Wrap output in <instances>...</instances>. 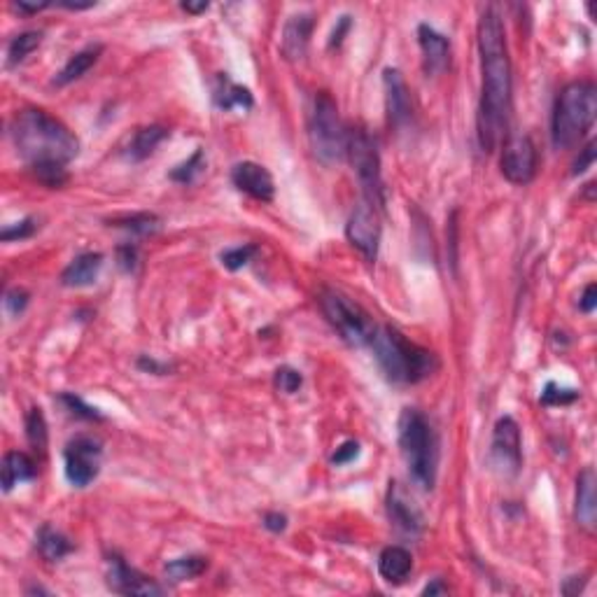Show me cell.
Segmentation results:
<instances>
[{
	"mask_svg": "<svg viewBox=\"0 0 597 597\" xmlns=\"http://www.w3.org/2000/svg\"><path fill=\"white\" fill-rule=\"evenodd\" d=\"M593 161H595V141H588V145L584 149H579V157L574 161L572 173L574 175H584L593 166Z\"/></svg>",
	"mask_w": 597,
	"mask_h": 597,
	"instance_id": "obj_39",
	"label": "cell"
},
{
	"mask_svg": "<svg viewBox=\"0 0 597 597\" xmlns=\"http://www.w3.org/2000/svg\"><path fill=\"white\" fill-rule=\"evenodd\" d=\"M103 269V254L85 253L70 262L61 273V283L66 287H89L99 280V273Z\"/></svg>",
	"mask_w": 597,
	"mask_h": 597,
	"instance_id": "obj_20",
	"label": "cell"
},
{
	"mask_svg": "<svg viewBox=\"0 0 597 597\" xmlns=\"http://www.w3.org/2000/svg\"><path fill=\"white\" fill-rule=\"evenodd\" d=\"M383 86H385V105H388V119L394 129H401L411 122L413 103L408 86L397 69H385L383 73Z\"/></svg>",
	"mask_w": 597,
	"mask_h": 597,
	"instance_id": "obj_14",
	"label": "cell"
},
{
	"mask_svg": "<svg viewBox=\"0 0 597 597\" xmlns=\"http://www.w3.org/2000/svg\"><path fill=\"white\" fill-rule=\"evenodd\" d=\"M112 227L126 229V231L138 236H149L159 231L161 220L157 215H152V213H136V215H126L119 217V220H112Z\"/></svg>",
	"mask_w": 597,
	"mask_h": 597,
	"instance_id": "obj_29",
	"label": "cell"
},
{
	"mask_svg": "<svg viewBox=\"0 0 597 597\" xmlns=\"http://www.w3.org/2000/svg\"><path fill=\"white\" fill-rule=\"evenodd\" d=\"M577 399H579L577 390L561 388L555 383H546V388L542 392V404H546V407H565V404H572Z\"/></svg>",
	"mask_w": 597,
	"mask_h": 597,
	"instance_id": "obj_33",
	"label": "cell"
},
{
	"mask_svg": "<svg viewBox=\"0 0 597 597\" xmlns=\"http://www.w3.org/2000/svg\"><path fill=\"white\" fill-rule=\"evenodd\" d=\"M418 43L423 50V61H425L427 75H439L448 69L450 63V43L444 33L432 28L430 24L418 26Z\"/></svg>",
	"mask_w": 597,
	"mask_h": 597,
	"instance_id": "obj_16",
	"label": "cell"
},
{
	"mask_svg": "<svg viewBox=\"0 0 597 597\" xmlns=\"http://www.w3.org/2000/svg\"><path fill=\"white\" fill-rule=\"evenodd\" d=\"M597 117V89L593 82H569L555 101L551 136L558 149L577 148Z\"/></svg>",
	"mask_w": 597,
	"mask_h": 597,
	"instance_id": "obj_4",
	"label": "cell"
},
{
	"mask_svg": "<svg viewBox=\"0 0 597 597\" xmlns=\"http://www.w3.org/2000/svg\"><path fill=\"white\" fill-rule=\"evenodd\" d=\"M254 254H257V246H238L224 250V253L220 254V259H222L224 269H229V271H238V269H243V266H247L253 262Z\"/></svg>",
	"mask_w": 597,
	"mask_h": 597,
	"instance_id": "obj_32",
	"label": "cell"
},
{
	"mask_svg": "<svg viewBox=\"0 0 597 597\" xmlns=\"http://www.w3.org/2000/svg\"><path fill=\"white\" fill-rule=\"evenodd\" d=\"M44 7H50V3H26V0H19L17 10L24 14H37L43 12Z\"/></svg>",
	"mask_w": 597,
	"mask_h": 597,
	"instance_id": "obj_45",
	"label": "cell"
},
{
	"mask_svg": "<svg viewBox=\"0 0 597 597\" xmlns=\"http://www.w3.org/2000/svg\"><path fill=\"white\" fill-rule=\"evenodd\" d=\"M313 14H294L290 21L285 24L283 31V54L290 61H299L303 59L311 44V36H313Z\"/></svg>",
	"mask_w": 597,
	"mask_h": 597,
	"instance_id": "obj_18",
	"label": "cell"
},
{
	"mask_svg": "<svg viewBox=\"0 0 597 597\" xmlns=\"http://www.w3.org/2000/svg\"><path fill=\"white\" fill-rule=\"evenodd\" d=\"M536 173V148L529 136L506 138L502 149V175L513 185H528Z\"/></svg>",
	"mask_w": 597,
	"mask_h": 597,
	"instance_id": "obj_12",
	"label": "cell"
},
{
	"mask_svg": "<svg viewBox=\"0 0 597 597\" xmlns=\"http://www.w3.org/2000/svg\"><path fill=\"white\" fill-rule=\"evenodd\" d=\"M215 105L217 108H222V110H234V108H240V110H250L254 105L253 93L247 92L246 86L236 85L227 77V75H217V85H215Z\"/></svg>",
	"mask_w": 597,
	"mask_h": 597,
	"instance_id": "obj_24",
	"label": "cell"
},
{
	"mask_svg": "<svg viewBox=\"0 0 597 597\" xmlns=\"http://www.w3.org/2000/svg\"><path fill=\"white\" fill-rule=\"evenodd\" d=\"M40 43H43V33L40 31H26L14 36L7 44V63L17 66V63L26 61L40 47Z\"/></svg>",
	"mask_w": 597,
	"mask_h": 597,
	"instance_id": "obj_28",
	"label": "cell"
},
{
	"mask_svg": "<svg viewBox=\"0 0 597 597\" xmlns=\"http://www.w3.org/2000/svg\"><path fill=\"white\" fill-rule=\"evenodd\" d=\"M390 495H388V516L392 520V525L404 535H420L423 529V516L420 512L413 506V502H408L407 495L401 493L397 483H390Z\"/></svg>",
	"mask_w": 597,
	"mask_h": 597,
	"instance_id": "obj_17",
	"label": "cell"
},
{
	"mask_svg": "<svg viewBox=\"0 0 597 597\" xmlns=\"http://www.w3.org/2000/svg\"><path fill=\"white\" fill-rule=\"evenodd\" d=\"M308 142L315 159L325 166H336L345 157V129L341 124L339 105L327 92L313 99V110L308 119Z\"/></svg>",
	"mask_w": 597,
	"mask_h": 597,
	"instance_id": "obj_6",
	"label": "cell"
},
{
	"mask_svg": "<svg viewBox=\"0 0 597 597\" xmlns=\"http://www.w3.org/2000/svg\"><path fill=\"white\" fill-rule=\"evenodd\" d=\"M26 306H28V292L19 290V287H12V290H7L5 294V311L12 318H17V315H21L26 311Z\"/></svg>",
	"mask_w": 597,
	"mask_h": 597,
	"instance_id": "obj_37",
	"label": "cell"
},
{
	"mask_svg": "<svg viewBox=\"0 0 597 597\" xmlns=\"http://www.w3.org/2000/svg\"><path fill=\"white\" fill-rule=\"evenodd\" d=\"M348 28H351V17H341L339 28H334V36H332V40H329V47H339V44L343 43Z\"/></svg>",
	"mask_w": 597,
	"mask_h": 597,
	"instance_id": "obj_44",
	"label": "cell"
},
{
	"mask_svg": "<svg viewBox=\"0 0 597 597\" xmlns=\"http://www.w3.org/2000/svg\"><path fill=\"white\" fill-rule=\"evenodd\" d=\"M413 569V555L404 546L383 548L378 555V572L388 584H404Z\"/></svg>",
	"mask_w": 597,
	"mask_h": 597,
	"instance_id": "obj_21",
	"label": "cell"
},
{
	"mask_svg": "<svg viewBox=\"0 0 597 597\" xmlns=\"http://www.w3.org/2000/svg\"><path fill=\"white\" fill-rule=\"evenodd\" d=\"M595 472L585 467L577 479V523L585 532H595L597 523V495H595Z\"/></svg>",
	"mask_w": 597,
	"mask_h": 597,
	"instance_id": "obj_19",
	"label": "cell"
},
{
	"mask_svg": "<svg viewBox=\"0 0 597 597\" xmlns=\"http://www.w3.org/2000/svg\"><path fill=\"white\" fill-rule=\"evenodd\" d=\"M358 457H359L358 441H345V444H341L339 448H336V453L332 456V464L343 467V464H351V462H355Z\"/></svg>",
	"mask_w": 597,
	"mask_h": 597,
	"instance_id": "obj_38",
	"label": "cell"
},
{
	"mask_svg": "<svg viewBox=\"0 0 597 597\" xmlns=\"http://www.w3.org/2000/svg\"><path fill=\"white\" fill-rule=\"evenodd\" d=\"M138 367H141L142 371H149V374H168V371H171L168 364H161L152 358H141L138 359Z\"/></svg>",
	"mask_w": 597,
	"mask_h": 597,
	"instance_id": "obj_43",
	"label": "cell"
},
{
	"mask_svg": "<svg viewBox=\"0 0 597 597\" xmlns=\"http://www.w3.org/2000/svg\"><path fill=\"white\" fill-rule=\"evenodd\" d=\"M36 229H37L36 220H33V217H26V220H21V222L10 224V227L3 229V234H0V238L5 240V243H12V240L31 238V236L36 234Z\"/></svg>",
	"mask_w": 597,
	"mask_h": 597,
	"instance_id": "obj_35",
	"label": "cell"
},
{
	"mask_svg": "<svg viewBox=\"0 0 597 597\" xmlns=\"http://www.w3.org/2000/svg\"><path fill=\"white\" fill-rule=\"evenodd\" d=\"M480 52V103L479 142L483 152H493L502 141L512 110V61L506 50V33L497 10L488 7L479 19Z\"/></svg>",
	"mask_w": 597,
	"mask_h": 597,
	"instance_id": "obj_1",
	"label": "cell"
},
{
	"mask_svg": "<svg viewBox=\"0 0 597 597\" xmlns=\"http://www.w3.org/2000/svg\"><path fill=\"white\" fill-rule=\"evenodd\" d=\"M61 401L70 408V413H75V415H77V418H85V420H101V418H103V415H101L96 408L89 407V404H85V401H82L77 394H63Z\"/></svg>",
	"mask_w": 597,
	"mask_h": 597,
	"instance_id": "obj_36",
	"label": "cell"
},
{
	"mask_svg": "<svg viewBox=\"0 0 597 597\" xmlns=\"http://www.w3.org/2000/svg\"><path fill=\"white\" fill-rule=\"evenodd\" d=\"M444 593H448V588L441 584V579H437L434 584L427 585L425 591H423V595H444Z\"/></svg>",
	"mask_w": 597,
	"mask_h": 597,
	"instance_id": "obj_47",
	"label": "cell"
},
{
	"mask_svg": "<svg viewBox=\"0 0 597 597\" xmlns=\"http://www.w3.org/2000/svg\"><path fill=\"white\" fill-rule=\"evenodd\" d=\"M231 182L257 201H271L273 194H276L273 175L262 164H254V161L236 164L234 171H231Z\"/></svg>",
	"mask_w": 597,
	"mask_h": 597,
	"instance_id": "obj_15",
	"label": "cell"
},
{
	"mask_svg": "<svg viewBox=\"0 0 597 597\" xmlns=\"http://www.w3.org/2000/svg\"><path fill=\"white\" fill-rule=\"evenodd\" d=\"M490 462H493L495 472L504 479L518 476L523 467V437H520V427L512 415H504L495 423Z\"/></svg>",
	"mask_w": 597,
	"mask_h": 597,
	"instance_id": "obj_9",
	"label": "cell"
},
{
	"mask_svg": "<svg viewBox=\"0 0 597 597\" xmlns=\"http://www.w3.org/2000/svg\"><path fill=\"white\" fill-rule=\"evenodd\" d=\"M180 7H182L187 14H201V12H206L210 5L206 3V0H201V3H182Z\"/></svg>",
	"mask_w": 597,
	"mask_h": 597,
	"instance_id": "obj_46",
	"label": "cell"
},
{
	"mask_svg": "<svg viewBox=\"0 0 597 597\" xmlns=\"http://www.w3.org/2000/svg\"><path fill=\"white\" fill-rule=\"evenodd\" d=\"M101 52H103V47H101V44H92V47H85L82 52H77V54L70 56L69 63H66V66L61 69V73L54 77V85L56 86H66V85H70V82L85 77V75L89 73L93 66H96Z\"/></svg>",
	"mask_w": 597,
	"mask_h": 597,
	"instance_id": "obj_23",
	"label": "cell"
},
{
	"mask_svg": "<svg viewBox=\"0 0 597 597\" xmlns=\"http://www.w3.org/2000/svg\"><path fill=\"white\" fill-rule=\"evenodd\" d=\"M345 238L351 240V246L358 247L369 262H375L378 247H381V220H378L375 206H371L369 201L355 206L348 217V224H345Z\"/></svg>",
	"mask_w": 597,
	"mask_h": 597,
	"instance_id": "obj_11",
	"label": "cell"
},
{
	"mask_svg": "<svg viewBox=\"0 0 597 597\" xmlns=\"http://www.w3.org/2000/svg\"><path fill=\"white\" fill-rule=\"evenodd\" d=\"M36 476V462L26 453H19L12 450L7 453L5 460H3V490L5 493H12L19 483H26Z\"/></svg>",
	"mask_w": 597,
	"mask_h": 597,
	"instance_id": "obj_22",
	"label": "cell"
},
{
	"mask_svg": "<svg viewBox=\"0 0 597 597\" xmlns=\"http://www.w3.org/2000/svg\"><path fill=\"white\" fill-rule=\"evenodd\" d=\"M10 133L19 157L28 164L40 182L47 187L69 182L66 166L80 152V141L61 119L40 108H26L14 115Z\"/></svg>",
	"mask_w": 597,
	"mask_h": 597,
	"instance_id": "obj_2",
	"label": "cell"
},
{
	"mask_svg": "<svg viewBox=\"0 0 597 597\" xmlns=\"http://www.w3.org/2000/svg\"><path fill=\"white\" fill-rule=\"evenodd\" d=\"M208 569V558L204 555H185V558H175V561L166 562L164 574L171 584H182V581H191L201 577Z\"/></svg>",
	"mask_w": 597,
	"mask_h": 597,
	"instance_id": "obj_27",
	"label": "cell"
},
{
	"mask_svg": "<svg viewBox=\"0 0 597 597\" xmlns=\"http://www.w3.org/2000/svg\"><path fill=\"white\" fill-rule=\"evenodd\" d=\"M264 528L269 529V532H276V535H280V532H285L287 529V516L280 512H269L264 516Z\"/></svg>",
	"mask_w": 597,
	"mask_h": 597,
	"instance_id": "obj_40",
	"label": "cell"
},
{
	"mask_svg": "<svg viewBox=\"0 0 597 597\" xmlns=\"http://www.w3.org/2000/svg\"><path fill=\"white\" fill-rule=\"evenodd\" d=\"M36 544L40 555H43L47 562H59L61 558H66V555L73 551V544H70L59 529L50 528V525H43V528H40V532H37L36 536Z\"/></svg>",
	"mask_w": 597,
	"mask_h": 597,
	"instance_id": "obj_26",
	"label": "cell"
},
{
	"mask_svg": "<svg viewBox=\"0 0 597 597\" xmlns=\"http://www.w3.org/2000/svg\"><path fill=\"white\" fill-rule=\"evenodd\" d=\"M101 457H103V448H101L99 439L75 437L63 453L66 479L70 486L86 488L89 483H93L101 472Z\"/></svg>",
	"mask_w": 597,
	"mask_h": 597,
	"instance_id": "obj_10",
	"label": "cell"
},
{
	"mask_svg": "<svg viewBox=\"0 0 597 597\" xmlns=\"http://www.w3.org/2000/svg\"><path fill=\"white\" fill-rule=\"evenodd\" d=\"M320 308L329 325L339 332L345 343L355 345V348L371 343L378 327L374 325L371 315L359 303L336 290H325L320 294Z\"/></svg>",
	"mask_w": 597,
	"mask_h": 597,
	"instance_id": "obj_7",
	"label": "cell"
},
{
	"mask_svg": "<svg viewBox=\"0 0 597 597\" xmlns=\"http://www.w3.org/2000/svg\"><path fill=\"white\" fill-rule=\"evenodd\" d=\"M273 383L283 394H294L303 385V375L296 369H292V367H280L276 375H273Z\"/></svg>",
	"mask_w": 597,
	"mask_h": 597,
	"instance_id": "obj_34",
	"label": "cell"
},
{
	"mask_svg": "<svg viewBox=\"0 0 597 597\" xmlns=\"http://www.w3.org/2000/svg\"><path fill=\"white\" fill-rule=\"evenodd\" d=\"M595 306H597V285L591 283V285H585L584 294H581V299H579V308L584 311V313H593Z\"/></svg>",
	"mask_w": 597,
	"mask_h": 597,
	"instance_id": "obj_42",
	"label": "cell"
},
{
	"mask_svg": "<svg viewBox=\"0 0 597 597\" xmlns=\"http://www.w3.org/2000/svg\"><path fill=\"white\" fill-rule=\"evenodd\" d=\"M108 585L110 591L119 593V595H141V597H152L161 595L164 588L154 579L145 577L142 572L129 567L122 558H112L110 569H108Z\"/></svg>",
	"mask_w": 597,
	"mask_h": 597,
	"instance_id": "obj_13",
	"label": "cell"
},
{
	"mask_svg": "<svg viewBox=\"0 0 597 597\" xmlns=\"http://www.w3.org/2000/svg\"><path fill=\"white\" fill-rule=\"evenodd\" d=\"M117 259H119V266H122L124 271H133L136 269V247L133 246H122L117 250Z\"/></svg>",
	"mask_w": 597,
	"mask_h": 597,
	"instance_id": "obj_41",
	"label": "cell"
},
{
	"mask_svg": "<svg viewBox=\"0 0 597 597\" xmlns=\"http://www.w3.org/2000/svg\"><path fill=\"white\" fill-rule=\"evenodd\" d=\"M204 168H206L204 149H197V152L191 154L185 164H180V166L171 173V180H175V182H180V185H190V182H194V178H197L198 173L204 171Z\"/></svg>",
	"mask_w": 597,
	"mask_h": 597,
	"instance_id": "obj_31",
	"label": "cell"
},
{
	"mask_svg": "<svg viewBox=\"0 0 597 597\" xmlns=\"http://www.w3.org/2000/svg\"><path fill=\"white\" fill-rule=\"evenodd\" d=\"M369 345L375 362L381 364L383 374L392 383H401V385L411 383L413 385V383L430 378L439 369L434 352L408 341L394 327H378Z\"/></svg>",
	"mask_w": 597,
	"mask_h": 597,
	"instance_id": "obj_3",
	"label": "cell"
},
{
	"mask_svg": "<svg viewBox=\"0 0 597 597\" xmlns=\"http://www.w3.org/2000/svg\"><path fill=\"white\" fill-rule=\"evenodd\" d=\"M345 157L351 161L352 171L358 175L359 185L364 190V201L371 206H383L385 190H383L381 175V154L375 148V141L364 129L345 131Z\"/></svg>",
	"mask_w": 597,
	"mask_h": 597,
	"instance_id": "obj_8",
	"label": "cell"
},
{
	"mask_svg": "<svg viewBox=\"0 0 597 597\" xmlns=\"http://www.w3.org/2000/svg\"><path fill=\"white\" fill-rule=\"evenodd\" d=\"M168 138V129L159 126V124H152V126H145L131 138L129 148H126V159L131 161H142L148 159L154 149L159 148L161 142Z\"/></svg>",
	"mask_w": 597,
	"mask_h": 597,
	"instance_id": "obj_25",
	"label": "cell"
},
{
	"mask_svg": "<svg viewBox=\"0 0 597 597\" xmlns=\"http://www.w3.org/2000/svg\"><path fill=\"white\" fill-rule=\"evenodd\" d=\"M399 448L411 472V479L423 490H432L439 472V439L430 420L415 408L401 411Z\"/></svg>",
	"mask_w": 597,
	"mask_h": 597,
	"instance_id": "obj_5",
	"label": "cell"
},
{
	"mask_svg": "<svg viewBox=\"0 0 597 597\" xmlns=\"http://www.w3.org/2000/svg\"><path fill=\"white\" fill-rule=\"evenodd\" d=\"M26 439L37 453H44V448H47V420H44L40 408H31L26 413Z\"/></svg>",
	"mask_w": 597,
	"mask_h": 597,
	"instance_id": "obj_30",
	"label": "cell"
}]
</instances>
